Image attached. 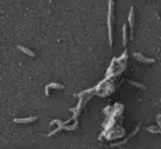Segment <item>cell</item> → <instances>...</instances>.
Instances as JSON below:
<instances>
[{
    "label": "cell",
    "mask_w": 161,
    "mask_h": 149,
    "mask_svg": "<svg viewBox=\"0 0 161 149\" xmlns=\"http://www.w3.org/2000/svg\"><path fill=\"white\" fill-rule=\"evenodd\" d=\"M133 56H135V58L139 59L140 62H145V63H153V62H155V59H153V58H145V57L139 54V53H135Z\"/></svg>",
    "instance_id": "1"
},
{
    "label": "cell",
    "mask_w": 161,
    "mask_h": 149,
    "mask_svg": "<svg viewBox=\"0 0 161 149\" xmlns=\"http://www.w3.org/2000/svg\"><path fill=\"white\" fill-rule=\"evenodd\" d=\"M37 119V116H30V117H24V119H15V123L24 124V123H32Z\"/></svg>",
    "instance_id": "2"
},
{
    "label": "cell",
    "mask_w": 161,
    "mask_h": 149,
    "mask_svg": "<svg viewBox=\"0 0 161 149\" xmlns=\"http://www.w3.org/2000/svg\"><path fill=\"white\" fill-rule=\"evenodd\" d=\"M63 85H58V83H50V85H48L45 87V94H46V97L49 95V90L50 89H63Z\"/></svg>",
    "instance_id": "3"
},
{
    "label": "cell",
    "mask_w": 161,
    "mask_h": 149,
    "mask_svg": "<svg viewBox=\"0 0 161 149\" xmlns=\"http://www.w3.org/2000/svg\"><path fill=\"white\" fill-rule=\"evenodd\" d=\"M128 22H129V28H131V37H132L133 36V33H132V30H133V7H131V9H129Z\"/></svg>",
    "instance_id": "4"
},
{
    "label": "cell",
    "mask_w": 161,
    "mask_h": 149,
    "mask_svg": "<svg viewBox=\"0 0 161 149\" xmlns=\"http://www.w3.org/2000/svg\"><path fill=\"white\" fill-rule=\"evenodd\" d=\"M19 49H20V50L21 52H24V53H26V54H28V56H30V57H34V53L32 52V50H30V49H28V48H25V46H21V45H19V46H17Z\"/></svg>",
    "instance_id": "5"
},
{
    "label": "cell",
    "mask_w": 161,
    "mask_h": 149,
    "mask_svg": "<svg viewBox=\"0 0 161 149\" xmlns=\"http://www.w3.org/2000/svg\"><path fill=\"white\" fill-rule=\"evenodd\" d=\"M123 44L127 45V26H123Z\"/></svg>",
    "instance_id": "6"
},
{
    "label": "cell",
    "mask_w": 161,
    "mask_h": 149,
    "mask_svg": "<svg viewBox=\"0 0 161 149\" xmlns=\"http://www.w3.org/2000/svg\"><path fill=\"white\" fill-rule=\"evenodd\" d=\"M129 83H131L132 86H136V87H139V89H141V90H145V86H143L141 83H139V82H133V81H129Z\"/></svg>",
    "instance_id": "7"
},
{
    "label": "cell",
    "mask_w": 161,
    "mask_h": 149,
    "mask_svg": "<svg viewBox=\"0 0 161 149\" xmlns=\"http://www.w3.org/2000/svg\"><path fill=\"white\" fill-rule=\"evenodd\" d=\"M148 131L153 132V133H161V129H156V128H152V127H148Z\"/></svg>",
    "instance_id": "8"
}]
</instances>
